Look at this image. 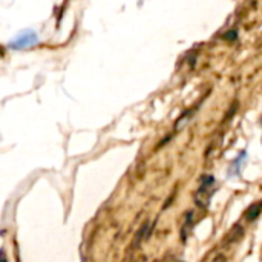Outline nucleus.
<instances>
[{"mask_svg":"<svg viewBox=\"0 0 262 262\" xmlns=\"http://www.w3.org/2000/svg\"><path fill=\"white\" fill-rule=\"evenodd\" d=\"M0 262H6V261H5V258H3V256H0Z\"/></svg>","mask_w":262,"mask_h":262,"instance_id":"nucleus-6","label":"nucleus"},{"mask_svg":"<svg viewBox=\"0 0 262 262\" xmlns=\"http://www.w3.org/2000/svg\"><path fill=\"white\" fill-rule=\"evenodd\" d=\"M37 43H38V35L34 31L26 29L21 34H18L9 43V48H12V49H26V48H31V46H34Z\"/></svg>","mask_w":262,"mask_h":262,"instance_id":"nucleus-2","label":"nucleus"},{"mask_svg":"<svg viewBox=\"0 0 262 262\" xmlns=\"http://www.w3.org/2000/svg\"><path fill=\"white\" fill-rule=\"evenodd\" d=\"M215 184H216V181H215V178L210 177V175H207V177H204V178L201 180V186H200V189H198V192H196V196H195V201H196L198 206L206 207V206L209 204L210 196H212V193H213V190H215Z\"/></svg>","mask_w":262,"mask_h":262,"instance_id":"nucleus-1","label":"nucleus"},{"mask_svg":"<svg viewBox=\"0 0 262 262\" xmlns=\"http://www.w3.org/2000/svg\"><path fill=\"white\" fill-rule=\"evenodd\" d=\"M246 158H247V154L243 152L241 157L235 158L230 164V169H229V177H236L241 173V169H243V164L246 163Z\"/></svg>","mask_w":262,"mask_h":262,"instance_id":"nucleus-3","label":"nucleus"},{"mask_svg":"<svg viewBox=\"0 0 262 262\" xmlns=\"http://www.w3.org/2000/svg\"><path fill=\"white\" fill-rule=\"evenodd\" d=\"M261 126H262V117H261ZM261 143H262V140H261Z\"/></svg>","mask_w":262,"mask_h":262,"instance_id":"nucleus-7","label":"nucleus"},{"mask_svg":"<svg viewBox=\"0 0 262 262\" xmlns=\"http://www.w3.org/2000/svg\"><path fill=\"white\" fill-rule=\"evenodd\" d=\"M262 212V203H255V204H252L249 209H247V212L244 213V216H246V220H249V221H253V220H256L258 216H259V213Z\"/></svg>","mask_w":262,"mask_h":262,"instance_id":"nucleus-4","label":"nucleus"},{"mask_svg":"<svg viewBox=\"0 0 262 262\" xmlns=\"http://www.w3.org/2000/svg\"><path fill=\"white\" fill-rule=\"evenodd\" d=\"M226 38H229V40H235V38H236V31H232V32L226 34Z\"/></svg>","mask_w":262,"mask_h":262,"instance_id":"nucleus-5","label":"nucleus"}]
</instances>
